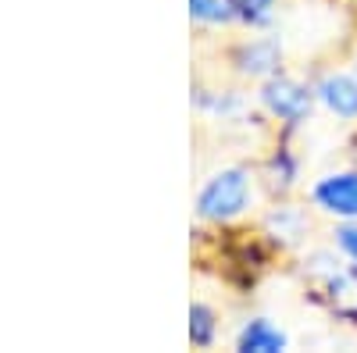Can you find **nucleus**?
Masks as SVG:
<instances>
[{
    "label": "nucleus",
    "instance_id": "nucleus-6",
    "mask_svg": "<svg viewBox=\"0 0 357 353\" xmlns=\"http://www.w3.org/2000/svg\"><path fill=\"white\" fill-rule=\"evenodd\" d=\"M257 179L268 200H282L296 193V186H301V154L289 146V136L275 139V146L261 157Z\"/></svg>",
    "mask_w": 357,
    "mask_h": 353
},
{
    "label": "nucleus",
    "instance_id": "nucleus-13",
    "mask_svg": "<svg viewBox=\"0 0 357 353\" xmlns=\"http://www.w3.org/2000/svg\"><path fill=\"white\" fill-rule=\"evenodd\" d=\"M240 4V29L247 33H261V29H272L275 25V15H279V4L282 0H236Z\"/></svg>",
    "mask_w": 357,
    "mask_h": 353
},
{
    "label": "nucleus",
    "instance_id": "nucleus-3",
    "mask_svg": "<svg viewBox=\"0 0 357 353\" xmlns=\"http://www.w3.org/2000/svg\"><path fill=\"white\" fill-rule=\"evenodd\" d=\"M225 65L240 82H254L257 86L264 79H272L275 72H282V65H286L282 40L272 33V29H261V33H250L247 29V36L229 43Z\"/></svg>",
    "mask_w": 357,
    "mask_h": 353
},
{
    "label": "nucleus",
    "instance_id": "nucleus-14",
    "mask_svg": "<svg viewBox=\"0 0 357 353\" xmlns=\"http://www.w3.org/2000/svg\"><path fill=\"white\" fill-rule=\"evenodd\" d=\"M329 243L347 257V260H357V218H347V221H333V232H329Z\"/></svg>",
    "mask_w": 357,
    "mask_h": 353
},
{
    "label": "nucleus",
    "instance_id": "nucleus-8",
    "mask_svg": "<svg viewBox=\"0 0 357 353\" xmlns=\"http://www.w3.org/2000/svg\"><path fill=\"white\" fill-rule=\"evenodd\" d=\"M311 292L333 317L347 321V325H357V260H343L329 279L311 285Z\"/></svg>",
    "mask_w": 357,
    "mask_h": 353
},
{
    "label": "nucleus",
    "instance_id": "nucleus-9",
    "mask_svg": "<svg viewBox=\"0 0 357 353\" xmlns=\"http://www.w3.org/2000/svg\"><path fill=\"white\" fill-rule=\"evenodd\" d=\"M193 111L211 118V122H240V118L250 114V100L243 90L236 86H204L193 82V97H190Z\"/></svg>",
    "mask_w": 357,
    "mask_h": 353
},
{
    "label": "nucleus",
    "instance_id": "nucleus-4",
    "mask_svg": "<svg viewBox=\"0 0 357 353\" xmlns=\"http://www.w3.org/2000/svg\"><path fill=\"white\" fill-rule=\"evenodd\" d=\"M307 203L333 221L357 218V168H336L318 175L307 186Z\"/></svg>",
    "mask_w": 357,
    "mask_h": 353
},
{
    "label": "nucleus",
    "instance_id": "nucleus-11",
    "mask_svg": "<svg viewBox=\"0 0 357 353\" xmlns=\"http://www.w3.org/2000/svg\"><path fill=\"white\" fill-rule=\"evenodd\" d=\"M186 15L197 29H240V4L236 0H186Z\"/></svg>",
    "mask_w": 357,
    "mask_h": 353
},
{
    "label": "nucleus",
    "instance_id": "nucleus-5",
    "mask_svg": "<svg viewBox=\"0 0 357 353\" xmlns=\"http://www.w3.org/2000/svg\"><path fill=\"white\" fill-rule=\"evenodd\" d=\"M311 211L304 203H293L289 196L272 200L268 211L261 214V235H268V243H275L279 250H293L307 240L311 232Z\"/></svg>",
    "mask_w": 357,
    "mask_h": 353
},
{
    "label": "nucleus",
    "instance_id": "nucleus-7",
    "mask_svg": "<svg viewBox=\"0 0 357 353\" xmlns=\"http://www.w3.org/2000/svg\"><path fill=\"white\" fill-rule=\"evenodd\" d=\"M311 82H314V97H318L321 111H329L333 118H340L347 125H357V75H354V68L350 72L325 68Z\"/></svg>",
    "mask_w": 357,
    "mask_h": 353
},
{
    "label": "nucleus",
    "instance_id": "nucleus-12",
    "mask_svg": "<svg viewBox=\"0 0 357 353\" xmlns=\"http://www.w3.org/2000/svg\"><path fill=\"white\" fill-rule=\"evenodd\" d=\"M186 336H190V346L193 350H211L222 336V321H218V311L211 304H190V325H186Z\"/></svg>",
    "mask_w": 357,
    "mask_h": 353
},
{
    "label": "nucleus",
    "instance_id": "nucleus-10",
    "mask_svg": "<svg viewBox=\"0 0 357 353\" xmlns=\"http://www.w3.org/2000/svg\"><path fill=\"white\" fill-rule=\"evenodd\" d=\"M236 353H286L289 350V332L275 325L264 314H250L232 336Z\"/></svg>",
    "mask_w": 357,
    "mask_h": 353
},
{
    "label": "nucleus",
    "instance_id": "nucleus-2",
    "mask_svg": "<svg viewBox=\"0 0 357 353\" xmlns=\"http://www.w3.org/2000/svg\"><path fill=\"white\" fill-rule=\"evenodd\" d=\"M254 104L268 122L279 125L282 136H293L296 129H304L311 122V114L318 107V97H314V82H307L301 75H289L282 68L272 79L257 82Z\"/></svg>",
    "mask_w": 357,
    "mask_h": 353
},
{
    "label": "nucleus",
    "instance_id": "nucleus-15",
    "mask_svg": "<svg viewBox=\"0 0 357 353\" xmlns=\"http://www.w3.org/2000/svg\"><path fill=\"white\" fill-rule=\"evenodd\" d=\"M350 68H354V75H357V54H354V65H350Z\"/></svg>",
    "mask_w": 357,
    "mask_h": 353
},
{
    "label": "nucleus",
    "instance_id": "nucleus-1",
    "mask_svg": "<svg viewBox=\"0 0 357 353\" xmlns=\"http://www.w3.org/2000/svg\"><path fill=\"white\" fill-rule=\"evenodd\" d=\"M261 179L254 164H225L218 171H211L200 182L197 196H193V214L200 225H236L243 221L261 200Z\"/></svg>",
    "mask_w": 357,
    "mask_h": 353
}]
</instances>
